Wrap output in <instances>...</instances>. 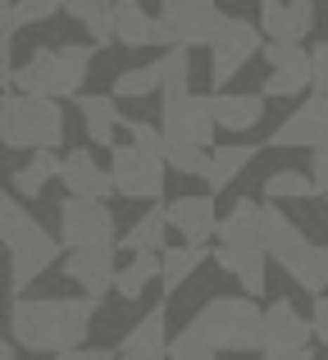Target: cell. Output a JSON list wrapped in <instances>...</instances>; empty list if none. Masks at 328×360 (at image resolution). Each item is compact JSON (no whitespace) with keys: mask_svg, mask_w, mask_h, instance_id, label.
<instances>
[{"mask_svg":"<svg viewBox=\"0 0 328 360\" xmlns=\"http://www.w3.org/2000/svg\"><path fill=\"white\" fill-rule=\"evenodd\" d=\"M265 91H214V115H219V128L223 132H251L260 128L265 119Z\"/></svg>","mask_w":328,"mask_h":360,"instance_id":"cell-19","label":"cell"},{"mask_svg":"<svg viewBox=\"0 0 328 360\" xmlns=\"http://www.w3.org/2000/svg\"><path fill=\"white\" fill-rule=\"evenodd\" d=\"M124 128H128V141H137L142 150L169 160V132L164 128H155V123H146V119H124Z\"/></svg>","mask_w":328,"mask_h":360,"instance_id":"cell-36","label":"cell"},{"mask_svg":"<svg viewBox=\"0 0 328 360\" xmlns=\"http://www.w3.org/2000/svg\"><path fill=\"white\" fill-rule=\"evenodd\" d=\"M164 87V64H142V69H128L114 78V96L119 101H146V96H160Z\"/></svg>","mask_w":328,"mask_h":360,"instance_id":"cell-29","label":"cell"},{"mask_svg":"<svg viewBox=\"0 0 328 360\" xmlns=\"http://www.w3.org/2000/svg\"><path fill=\"white\" fill-rule=\"evenodd\" d=\"M64 274L82 288V297L100 301L110 288L119 283V264H114V246H96V251H69Z\"/></svg>","mask_w":328,"mask_h":360,"instance_id":"cell-15","label":"cell"},{"mask_svg":"<svg viewBox=\"0 0 328 360\" xmlns=\"http://www.w3.org/2000/svg\"><path fill=\"white\" fill-rule=\"evenodd\" d=\"M310 324H315V338L328 347V297L315 301V310H310Z\"/></svg>","mask_w":328,"mask_h":360,"instance_id":"cell-41","label":"cell"},{"mask_svg":"<svg viewBox=\"0 0 328 360\" xmlns=\"http://www.w3.org/2000/svg\"><path fill=\"white\" fill-rule=\"evenodd\" d=\"M292 9V41H306L315 32V0H287Z\"/></svg>","mask_w":328,"mask_h":360,"instance_id":"cell-38","label":"cell"},{"mask_svg":"<svg viewBox=\"0 0 328 360\" xmlns=\"http://www.w3.org/2000/svg\"><path fill=\"white\" fill-rule=\"evenodd\" d=\"M64 14L73 18V23H82L87 27V37H91V46H110V41H119L114 37V18H119V0H64Z\"/></svg>","mask_w":328,"mask_h":360,"instance_id":"cell-22","label":"cell"},{"mask_svg":"<svg viewBox=\"0 0 328 360\" xmlns=\"http://www.w3.org/2000/svg\"><path fill=\"white\" fill-rule=\"evenodd\" d=\"M192 328L214 347V352H260L265 347V310L256 297H210L196 310Z\"/></svg>","mask_w":328,"mask_h":360,"instance_id":"cell-5","label":"cell"},{"mask_svg":"<svg viewBox=\"0 0 328 360\" xmlns=\"http://www.w3.org/2000/svg\"><path fill=\"white\" fill-rule=\"evenodd\" d=\"M60 183L69 187V196H96V201H110V196L119 192V187H114V174H110V169H100L91 150H69V155H64Z\"/></svg>","mask_w":328,"mask_h":360,"instance_id":"cell-17","label":"cell"},{"mask_svg":"<svg viewBox=\"0 0 328 360\" xmlns=\"http://www.w3.org/2000/svg\"><path fill=\"white\" fill-rule=\"evenodd\" d=\"M73 101H78L82 132L91 137V146L114 150V146H119V141H114V132L124 128V115L114 110V101H119V96H96V91H82V96H73Z\"/></svg>","mask_w":328,"mask_h":360,"instance_id":"cell-18","label":"cell"},{"mask_svg":"<svg viewBox=\"0 0 328 360\" xmlns=\"http://www.w3.org/2000/svg\"><path fill=\"white\" fill-rule=\"evenodd\" d=\"M328 137V96L324 91H315L310 101H301V105L292 110L283 123H278L274 132H269V146H278V150H287V146H306V150H315L320 141Z\"/></svg>","mask_w":328,"mask_h":360,"instance_id":"cell-13","label":"cell"},{"mask_svg":"<svg viewBox=\"0 0 328 360\" xmlns=\"http://www.w3.org/2000/svg\"><path fill=\"white\" fill-rule=\"evenodd\" d=\"M265 64H269V78H265V96L287 101V96H301L306 87L315 82V64L310 51H301V41H269L265 46Z\"/></svg>","mask_w":328,"mask_h":360,"instance_id":"cell-12","label":"cell"},{"mask_svg":"<svg viewBox=\"0 0 328 360\" xmlns=\"http://www.w3.org/2000/svg\"><path fill=\"white\" fill-rule=\"evenodd\" d=\"M69 119L64 105L32 91H5L0 101V141L9 150H60Z\"/></svg>","mask_w":328,"mask_h":360,"instance_id":"cell-3","label":"cell"},{"mask_svg":"<svg viewBox=\"0 0 328 360\" xmlns=\"http://www.w3.org/2000/svg\"><path fill=\"white\" fill-rule=\"evenodd\" d=\"M60 242L69 251H96V246H119L114 210L96 196H69L60 205Z\"/></svg>","mask_w":328,"mask_h":360,"instance_id":"cell-8","label":"cell"},{"mask_svg":"<svg viewBox=\"0 0 328 360\" xmlns=\"http://www.w3.org/2000/svg\"><path fill=\"white\" fill-rule=\"evenodd\" d=\"M96 306L100 301L91 297H14L9 301V342L41 356H69L87 347Z\"/></svg>","mask_w":328,"mask_h":360,"instance_id":"cell-1","label":"cell"},{"mask_svg":"<svg viewBox=\"0 0 328 360\" xmlns=\"http://www.w3.org/2000/svg\"><path fill=\"white\" fill-rule=\"evenodd\" d=\"M223 23L219 0H160V46H214Z\"/></svg>","mask_w":328,"mask_h":360,"instance_id":"cell-7","label":"cell"},{"mask_svg":"<svg viewBox=\"0 0 328 360\" xmlns=\"http://www.w3.org/2000/svg\"><path fill=\"white\" fill-rule=\"evenodd\" d=\"M310 64H315V91L328 96V41H315L310 46Z\"/></svg>","mask_w":328,"mask_h":360,"instance_id":"cell-40","label":"cell"},{"mask_svg":"<svg viewBox=\"0 0 328 360\" xmlns=\"http://www.w3.org/2000/svg\"><path fill=\"white\" fill-rule=\"evenodd\" d=\"M260 41H265V27L260 23H251V18H228L223 32H219V41L210 46V78H214V87H228V82L247 69V60H256Z\"/></svg>","mask_w":328,"mask_h":360,"instance_id":"cell-11","label":"cell"},{"mask_svg":"<svg viewBox=\"0 0 328 360\" xmlns=\"http://www.w3.org/2000/svg\"><path fill=\"white\" fill-rule=\"evenodd\" d=\"M164 64V87L160 96H178V91H187V78H192V46H169L160 55Z\"/></svg>","mask_w":328,"mask_h":360,"instance_id":"cell-33","label":"cell"},{"mask_svg":"<svg viewBox=\"0 0 328 360\" xmlns=\"http://www.w3.org/2000/svg\"><path fill=\"white\" fill-rule=\"evenodd\" d=\"M0 360H14V342H5V347H0Z\"/></svg>","mask_w":328,"mask_h":360,"instance_id":"cell-45","label":"cell"},{"mask_svg":"<svg viewBox=\"0 0 328 360\" xmlns=\"http://www.w3.org/2000/svg\"><path fill=\"white\" fill-rule=\"evenodd\" d=\"M310 178H315V187H320V196H328V137L310 150Z\"/></svg>","mask_w":328,"mask_h":360,"instance_id":"cell-39","label":"cell"},{"mask_svg":"<svg viewBox=\"0 0 328 360\" xmlns=\"http://www.w3.org/2000/svg\"><path fill=\"white\" fill-rule=\"evenodd\" d=\"M214 155V165H210V192H223V187H232L242 178V169L256 160V146H242V141H228V146H214L210 150Z\"/></svg>","mask_w":328,"mask_h":360,"instance_id":"cell-26","label":"cell"},{"mask_svg":"<svg viewBox=\"0 0 328 360\" xmlns=\"http://www.w3.org/2000/svg\"><path fill=\"white\" fill-rule=\"evenodd\" d=\"M164 233H169V219H164V205H155V210H146L142 219L133 224V229L124 233V238H119V246H124V251H164Z\"/></svg>","mask_w":328,"mask_h":360,"instance_id":"cell-28","label":"cell"},{"mask_svg":"<svg viewBox=\"0 0 328 360\" xmlns=\"http://www.w3.org/2000/svg\"><path fill=\"white\" fill-rule=\"evenodd\" d=\"M164 169H169V160L142 150L137 141L110 150V174H114L119 196H128V201H160L164 196Z\"/></svg>","mask_w":328,"mask_h":360,"instance_id":"cell-9","label":"cell"},{"mask_svg":"<svg viewBox=\"0 0 328 360\" xmlns=\"http://www.w3.org/2000/svg\"><path fill=\"white\" fill-rule=\"evenodd\" d=\"M60 174H64V160L55 155V150H32V160L9 178V187H14L23 201H32V196H41V187L51 183V178H60Z\"/></svg>","mask_w":328,"mask_h":360,"instance_id":"cell-24","label":"cell"},{"mask_svg":"<svg viewBox=\"0 0 328 360\" xmlns=\"http://www.w3.org/2000/svg\"><path fill=\"white\" fill-rule=\"evenodd\" d=\"M119 360H169V347L164 352H119Z\"/></svg>","mask_w":328,"mask_h":360,"instance_id":"cell-44","label":"cell"},{"mask_svg":"<svg viewBox=\"0 0 328 360\" xmlns=\"http://www.w3.org/2000/svg\"><path fill=\"white\" fill-rule=\"evenodd\" d=\"M310 333H315L310 315H301L287 297H278V301H269V306H265V347H260V352L310 347Z\"/></svg>","mask_w":328,"mask_h":360,"instance_id":"cell-16","label":"cell"},{"mask_svg":"<svg viewBox=\"0 0 328 360\" xmlns=\"http://www.w3.org/2000/svg\"><path fill=\"white\" fill-rule=\"evenodd\" d=\"M91 51L96 46H37L14 78L18 91L51 96V101L82 96V82H87V69H91Z\"/></svg>","mask_w":328,"mask_h":360,"instance_id":"cell-6","label":"cell"},{"mask_svg":"<svg viewBox=\"0 0 328 360\" xmlns=\"http://www.w3.org/2000/svg\"><path fill=\"white\" fill-rule=\"evenodd\" d=\"M260 360H315L310 347H287V352H265Z\"/></svg>","mask_w":328,"mask_h":360,"instance_id":"cell-43","label":"cell"},{"mask_svg":"<svg viewBox=\"0 0 328 360\" xmlns=\"http://www.w3.org/2000/svg\"><path fill=\"white\" fill-rule=\"evenodd\" d=\"M265 251L274 255V264L301 292L324 297V288H328V246L310 242L283 210H274V201L265 205Z\"/></svg>","mask_w":328,"mask_h":360,"instance_id":"cell-4","label":"cell"},{"mask_svg":"<svg viewBox=\"0 0 328 360\" xmlns=\"http://www.w3.org/2000/svg\"><path fill=\"white\" fill-rule=\"evenodd\" d=\"M114 37L128 46V51H142V46H160V14H146L142 0H119Z\"/></svg>","mask_w":328,"mask_h":360,"instance_id":"cell-23","label":"cell"},{"mask_svg":"<svg viewBox=\"0 0 328 360\" xmlns=\"http://www.w3.org/2000/svg\"><path fill=\"white\" fill-rule=\"evenodd\" d=\"M0 242H5V255H9V288H14V297L23 288H32L64 251V242H55L32 214L18 210L14 196L0 201Z\"/></svg>","mask_w":328,"mask_h":360,"instance_id":"cell-2","label":"cell"},{"mask_svg":"<svg viewBox=\"0 0 328 360\" xmlns=\"http://www.w3.org/2000/svg\"><path fill=\"white\" fill-rule=\"evenodd\" d=\"M160 128L169 141H192V146H214L219 115H214V96H196V91H178L160 96Z\"/></svg>","mask_w":328,"mask_h":360,"instance_id":"cell-10","label":"cell"},{"mask_svg":"<svg viewBox=\"0 0 328 360\" xmlns=\"http://www.w3.org/2000/svg\"><path fill=\"white\" fill-rule=\"evenodd\" d=\"M219 246H265V205L237 196V205L219 219Z\"/></svg>","mask_w":328,"mask_h":360,"instance_id":"cell-20","label":"cell"},{"mask_svg":"<svg viewBox=\"0 0 328 360\" xmlns=\"http://www.w3.org/2000/svg\"><path fill=\"white\" fill-rule=\"evenodd\" d=\"M201 260H205V246H192V242L164 246V251H160V288H164V297L183 288V283L201 269Z\"/></svg>","mask_w":328,"mask_h":360,"instance_id":"cell-25","label":"cell"},{"mask_svg":"<svg viewBox=\"0 0 328 360\" xmlns=\"http://www.w3.org/2000/svg\"><path fill=\"white\" fill-rule=\"evenodd\" d=\"M169 360H219V352H214V347L187 324L178 338H169Z\"/></svg>","mask_w":328,"mask_h":360,"instance_id":"cell-35","label":"cell"},{"mask_svg":"<svg viewBox=\"0 0 328 360\" xmlns=\"http://www.w3.org/2000/svg\"><path fill=\"white\" fill-rule=\"evenodd\" d=\"M155 278H160V251H137L133 260H128L124 269H119L114 292H119L124 301H137V297H142V292L151 288Z\"/></svg>","mask_w":328,"mask_h":360,"instance_id":"cell-27","label":"cell"},{"mask_svg":"<svg viewBox=\"0 0 328 360\" xmlns=\"http://www.w3.org/2000/svg\"><path fill=\"white\" fill-rule=\"evenodd\" d=\"M164 324H169V315H164V306H155L146 319H137L133 328L124 333V342H119V352H164Z\"/></svg>","mask_w":328,"mask_h":360,"instance_id":"cell-31","label":"cell"},{"mask_svg":"<svg viewBox=\"0 0 328 360\" xmlns=\"http://www.w3.org/2000/svg\"><path fill=\"white\" fill-rule=\"evenodd\" d=\"M64 9V0H14V18L18 23H46V18H55Z\"/></svg>","mask_w":328,"mask_h":360,"instance_id":"cell-37","label":"cell"},{"mask_svg":"<svg viewBox=\"0 0 328 360\" xmlns=\"http://www.w3.org/2000/svg\"><path fill=\"white\" fill-rule=\"evenodd\" d=\"M210 146H192V141H169V169L183 178H210Z\"/></svg>","mask_w":328,"mask_h":360,"instance_id":"cell-32","label":"cell"},{"mask_svg":"<svg viewBox=\"0 0 328 360\" xmlns=\"http://www.w3.org/2000/svg\"><path fill=\"white\" fill-rule=\"evenodd\" d=\"M60 360H119V352H105V347H78V352H69Z\"/></svg>","mask_w":328,"mask_h":360,"instance_id":"cell-42","label":"cell"},{"mask_svg":"<svg viewBox=\"0 0 328 360\" xmlns=\"http://www.w3.org/2000/svg\"><path fill=\"white\" fill-rule=\"evenodd\" d=\"M260 27L269 41H292V9L287 0H260Z\"/></svg>","mask_w":328,"mask_h":360,"instance_id":"cell-34","label":"cell"},{"mask_svg":"<svg viewBox=\"0 0 328 360\" xmlns=\"http://www.w3.org/2000/svg\"><path fill=\"white\" fill-rule=\"evenodd\" d=\"M265 196L269 201H310V196H320V187L306 169H274L265 178Z\"/></svg>","mask_w":328,"mask_h":360,"instance_id":"cell-30","label":"cell"},{"mask_svg":"<svg viewBox=\"0 0 328 360\" xmlns=\"http://www.w3.org/2000/svg\"><path fill=\"white\" fill-rule=\"evenodd\" d=\"M265 255H269L265 246H219L214 260H219L223 274H232L242 283L247 297H265Z\"/></svg>","mask_w":328,"mask_h":360,"instance_id":"cell-21","label":"cell"},{"mask_svg":"<svg viewBox=\"0 0 328 360\" xmlns=\"http://www.w3.org/2000/svg\"><path fill=\"white\" fill-rule=\"evenodd\" d=\"M164 219L173 233H183V242L205 246L210 238H219V214H214V192L210 196H173L164 205Z\"/></svg>","mask_w":328,"mask_h":360,"instance_id":"cell-14","label":"cell"}]
</instances>
